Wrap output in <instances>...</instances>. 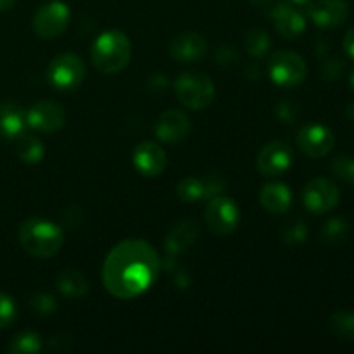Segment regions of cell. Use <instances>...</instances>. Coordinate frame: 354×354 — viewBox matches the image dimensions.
<instances>
[{
  "mask_svg": "<svg viewBox=\"0 0 354 354\" xmlns=\"http://www.w3.org/2000/svg\"><path fill=\"white\" fill-rule=\"evenodd\" d=\"M161 272V258L149 242L127 239L111 249L102 266V283L111 296L133 299L151 289Z\"/></svg>",
  "mask_w": 354,
  "mask_h": 354,
  "instance_id": "1",
  "label": "cell"
},
{
  "mask_svg": "<svg viewBox=\"0 0 354 354\" xmlns=\"http://www.w3.org/2000/svg\"><path fill=\"white\" fill-rule=\"evenodd\" d=\"M17 239L24 251L33 258L47 259L57 254L64 244V232L57 223L45 218H26L19 225Z\"/></svg>",
  "mask_w": 354,
  "mask_h": 354,
  "instance_id": "2",
  "label": "cell"
},
{
  "mask_svg": "<svg viewBox=\"0 0 354 354\" xmlns=\"http://www.w3.org/2000/svg\"><path fill=\"white\" fill-rule=\"evenodd\" d=\"M131 59V41L123 31L109 30L97 37L92 45V62L104 75L121 73Z\"/></svg>",
  "mask_w": 354,
  "mask_h": 354,
  "instance_id": "3",
  "label": "cell"
},
{
  "mask_svg": "<svg viewBox=\"0 0 354 354\" xmlns=\"http://www.w3.org/2000/svg\"><path fill=\"white\" fill-rule=\"evenodd\" d=\"M175 93L180 102L192 111L206 109L214 100V83L204 73L187 71L176 78Z\"/></svg>",
  "mask_w": 354,
  "mask_h": 354,
  "instance_id": "4",
  "label": "cell"
},
{
  "mask_svg": "<svg viewBox=\"0 0 354 354\" xmlns=\"http://www.w3.org/2000/svg\"><path fill=\"white\" fill-rule=\"evenodd\" d=\"M86 76L85 62L76 54H61L54 57L48 64V83L57 92H73L83 83Z\"/></svg>",
  "mask_w": 354,
  "mask_h": 354,
  "instance_id": "5",
  "label": "cell"
},
{
  "mask_svg": "<svg viewBox=\"0 0 354 354\" xmlns=\"http://www.w3.org/2000/svg\"><path fill=\"white\" fill-rule=\"evenodd\" d=\"M270 78L283 88H292L306 80L308 66L299 54L292 50H277L268 64Z\"/></svg>",
  "mask_w": 354,
  "mask_h": 354,
  "instance_id": "6",
  "label": "cell"
},
{
  "mask_svg": "<svg viewBox=\"0 0 354 354\" xmlns=\"http://www.w3.org/2000/svg\"><path fill=\"white\" fill-rule=\"evenodd\" d=\"M239 220H241V211L234 199L221 196L211 197L204 211V221L211 234L221 235V237L234 234Z\"/></svg>",
  "mask_w": 354,
  "mask_h": 354,
  "instance_id": "7",
  "label": "cell"
},
{
  "mask_svg": "<svg viewBox=\"0 0 354 354\" xmlns=\"http://www.w3.org/2000/svg\"><path fill=\"white\" fill-rule=\"evenodd\" d=\"M69 7L61 0H50L44 3L33 16V31L40 38L50 40V38L61 37L69 24Z\"/></svg>",
  "mask_w": 354,
  "mask_h": 354,
  "instance_id": "8",
  "label": "cell"
},
{
  "mask_svg": "<svg viewBox=\"0 0 354 354\" xmlns=\"http://www.w3.org/2000/svg\"><path fill=\"white\" fill-rule=\"evenodd\" d=\"M341 194L337 185L328 178H313L303 190V203L313 214H325L339 204Z\"/></svg>",
  "mask_w": 354,
  "mask_h": 354,
  "instance_id": "9",
  "label": "cell"
},
{
  "mask_svg": "<svg viewBox=\"0 0 354 354\" xmlns=\"http://www.w3.org/2000/svg\"><path fill=\"white\" fill-rule=\"evenodd\" d=\"M26 123L28 127L40 133H55L64 127L66 113L57 102L40 100V102L33 104L26 113Z\"/></svg>",
  "mask_w": 354,
  "mask_h": 354,
  "instance_id": "10",
  "label": "cell"
},
{
  "mask_svg": "<svg viewBox=\"0 0 354 354\" xmlns=\"http://www.w3.org/2000/svg\"><path fill=\"white\" fill-rule=\"evenodd\" d=\"M294 156L286 142H268L258 154V169L265 176H282L292 166Z\"/></svg>",
  "mask_w": 354,
  "mask_h": 354,
  "instance_id": "11",
  "label": "cell"
},
{
  "mask_svg": "<svg viewBox=\"0 0 354 354\" xmlns=\"http://www.w3.org/2000/svg\"><path fill=\"white\" fill-rule=\"evenodd\" d=\"M297 147L310 158H324L334 149V133L324 124H308L301 128L296 138Z\"/></svg>",
  "mask_w": 354,
  "mask_h": 354,
  "instance_id": "12",
  "label": "cell"
},
{
  "mask_svg": "<svg viewBox=\"0 0 354 354\" xmlns=\"http://www.w3.org/2000/svg\"><path fill=\"white\" fill-rule=\"evenodd\" d=\"M272 19L275 30L287 40H296L306 31V16L292 3L280 2L272 9Z\"/></svg>",
  "mask_w": 354,
  "mask_h": 354,
  "instance_id": "13",
  "label": "cell"
},
{
  "mask_svg": "<svg viewBox=\"0 0 354 354\" xmlns=\"http://www.w3.org/2000/svg\"><path fill=\"white\" fill-rule=\"evenodd\" d=\"M308 17L320 28L341 26L349 16L346 0H317L308 6Z\"/></svg>",
  "mask_w": 354,
  "mask_h": 354,
  "instance_id": "14",
  "label": "cell"
},
{
  "mask_svg": "<svg viewBox=\"0 0 354 354\" xmlns=\"http://www.w3.org/2000/svg\"><path fill=\"white\" fill-rule=\"evenodd\" d=\"M133 166L142 176L156 178L166 168V152L154 142H142L133 151Z\"/></svg>",
  "mask_w": 354,
  "mask_h": 354,
  "instance_id": "15",
  "label": "cell"
},
{
  "mask_svg": "<svg viewBox=\"0 0 354 354\" xmlns=\"http://www.w3.org/2000/svg\"><path fill=\"white\" fill-rule=\"evenodd\" d=\"M190 128L192 123L183 111L169 109L159 116L156 123V137L166 144H175L190 133Z\"/></svg>",
  "mask_w": 354,
  "mask_h": 354,
  "instance_id": "16",
  "label": "cell"
},
{
  "mask_svg": "<svg viewBox=\"0 0 354 354\" xmlns=\"http://www.w3.org/2000/svg\"><path fill=\"white\" fill-rule=\"evenodd\" d=\"M207 44L203 35L196 31H185L175 37L169 44V55L178 62H196L206 55Z\"/></svg>",
  "mask_w": 354,
  "mask_h": 354,
  "instance_id": "17",
  "label": "cell"
},
{
  "mask_svg": "<svg viewBox=\"0 0 354 354\" xmlns=\"http://www.w3.org/2000/svg\"><path fill=\"white\" fill-rule=\"evenodd\" d=\"M201 227L196 220H182L169 230L165 248L169 256H178L196 244Z\"/></svg>",
  "mask_w": 354,
  "mask_h": 354,
  "instance_id": "18",
  "label": "cell"
},
{
  "mask_svg": "<svg viewBox=\"0 0 354 354\" xmlns=\"http://www.w3.org/2000/svg\"><path fill=\"white\" fill-rule=\"evenodd\" d=\"M26 113L16 102H0V135L16 140L26 130Z\"/></svg>",
  "mask_w": 354,
  "mask_h": 354,
  "instance_id": "19",
  "label": "cell"
},
{
  "mask_svg": "<svg viewBox=\"0 0 354 354\" xmlns=\"http://www.w3.org/2000/svg\"><path fill=\"white\" fill-rule=\"evenodd\" d=\"M259 203L268 213L286 214L292 206V192L283 183H268L259 192Z\"/></svg>",
  "mask_w": 354,
  "mask_h": 354,
  "instance_id": "20",
  "label": "cell"
},
{
  "mask_svg": "<svg viewBox=\"0 0 354 354\" xmlns=\"http://www.w3.org/2000/svg\"><path fill=\"white\" fill-rule=\"evenodd\" d=\"M55 286H57L59 292L69 299H82L88 294V282L76 270H64L59 273Z\"/></svg>",
  "mask_w": 354,
  "mask_h": 354,
  "instance_id": "21",
  "label": "cell"
},
{
  "mask_svg": "<svg viewBox=\"0 0 354 354\" xmlns=\"http://www.w3.org/2000/svg\"><path fill=\"white\" fill-rule=\"evenodd\" d=\"M16 154L26 165H38L44 159L45 149L41 140L24 131L16 138Z\"/></svg>",
  "mask_w": 354,
  "mask_h": 354,
  "instance_id": "22",
  "label": "cell"
},
{
  "mask_svg": "<svg viewBox=\"0 0 354 354\" xmlns=\"http://www.w3.org/2000/svg\"><path fill=\"white\" fill-rule=\"evenodd\" d=\"M176 196L182 203H197V201L207 199L206 180L197 176H185L176 185Z\"/></svg>",
  "mask_w": 354,
  "mask_h": 354,
  "instance_id": "23",
  "label": "cell"
},
{
  "mask_svg": "<svg viewBox=\"0 0 354 354\" xmlns=\"http://www.w3.org/2000/svg\"><path fill=\"white\" fill-rule=\"evenodd\" d=\"M41 349V337L37 332L23 330L12 337L7 351L12 354H35Z\"/></svg>",
  "mask_w": 354,
  "mask_h": 354,
  "instance_id": "24",
  "label": "cell"
},
{
  "mask_svg": "<svg viewBox=\"0 0 354 354\" xmlns=\"http://www.w3.org/2000/svg\"><path fill=\"white\" fill-rule=\"evenodd\" d=\"M330 330L335 337L344 342H354V313L342 310L335 311L330 317Z\"/></svg>",
  "mask_w": 354,
  "mask_h": 354,
  "instance_id": "25",
  "label": "cell"
},
{
  "mask_svg": "<svg viewBox=\"0 0 354 354\" xmlns=\"http://www.w3.org/2000/svg\"><path fill=\"white\" fill-rule=\"evenodd\" d=\"M351 230V225L344 218H330L327 223L322 228V241L328 245H337L341 242L346 241V237L349 235Z\"/></svg>",
  "mask_w": 354,
  "mask_h": 354,
  "instance_id": "26",
  "label": "cell"
},
{
  "mask_svg": "<svg viewBox=\"0 0 354 354\" xmlns=\"http://www.w3.org/2000/svg\"><path fill=\"white\" fill-rule=\"evenodd\" d=\"M244 47L252 57H265L272 47V38L265 30H251L245 35Z\"/></svg>",
  "mask_w": 354,
  "mask_h": 354,
  "instance_id": "27",
  "label": "cell"
},
{
  "mask_svg": "<svg viewBox=\"0 0 354 354\" xmlns=\"http://www.w3.org/2000/svg\"><path fill=\"white\" fill-rule=\"evenodd\" d=\"M282 239L287 245H301L308 239V228L303 221L296 220L287 225L282 232Z\"/></svg>",
  "mask_w": 354,
  "mask_h": 354,
  "instance_id": "28",
  "label": "cell"
},
{
  "mask_svg": "<svg viewBox=\"0 0 354 354\" xmlns=\"http://www.w3.org/2000/svg\"><path fill=\"white\" fill-rule=\"evenodd\" d=\"M332 173L344 182L354 183V159L349 156H337L332 161Z\"/></svg>",
  "mask_w": 354,
  "mask_h": 354,
  "instance_id": "29",
  "label": "cell"
},
{
  "mask_svg": "<svg viewBox=\"0 0 354 354\" xmlns=\"http://www.w3.org/2000/svg\"><path fill=\"white\" fill-rule=\"evenodd\" d=\"M30 306L33 313L40 315V317H50L57 310V303L48 294H37V296H33L30 301Z\"/></svg>",
  "mask_w": 354,
  "mask_h": 354,
  "instance_id": "30",
  "label": "cell"
},
{
  "mask_svg": "<svg viewBox=\"0 0 354 354\" xmlns=\"http://www.w3.org/2000/svg\"><path fill=\"white\" fill-rule=\"evenodd\" d=\"M16 315H17V308L12 297L0 292V330L9 327V325L16 320Z\"/></svg>",
  "mask_w": 354,
  "mask_h": 354,
  "instance_id": "31",
  "label": "cell"
},
{
  "mask_svg": "<svg viewBox=\"0 0 354 354\" xmlns=\"http://www.w3.org/2000/svg\"><path fill=\"white\" fill-rule=\"evenodd\" d=\"M342 68H344V66H342V62L339 61V59H330V61L325 64V76H327L328 80L337 78V76L341 75Z\"/></svg>",
  "mask_w": 354,
  "mask_h": 354,
  "instance_id": "32",
  "label": "cell"
},
{
  "mask_svg": "<svg viewBox=\"0 0 354 354\" xmlns=\"http://www.w3.org/2000/svg\"><path fill=\"white\" fill-rule=\"evenodd\" d=\"M344 50L346 54L354 61V26L349 28L348 33L344 37Z\"/></svg>",
  "mask_w": 354,
  "mask_h": 354,
  "instance_id": "33",
  "label": "cell"
},
{
  "mask_svg": "<svg viewBox=\"0 0 354 354\" xmlns=\"http://www.w3.org/2000/svg\"><path fill=\"white\" fill-rule=\"evenodd\" d=\"M14 3H16V0H0V12L12 9Z\"/></svg>",
  "mask_w": 354,
  "mask_h": 354,
  "instance_id": "34",
  "label": "cell"
},
{
  "mask_svg": "<svg viewBox=\"0 0 354 354\" xmlns=\"http://www.w3.org/2000/svg\"><path fill=\"white\" fill-rule=\"evenodd\" d=\"M251 3H254V6H265V3H268L270 0H249Z\"/></svg>",
  "mask_w": 354,
  "mask_h": 354,
  "instance_id": "35",
  "label": "cell"
},
{
  "mask_svg": "<svg viewBox=\"0 0 354 354\" xmlns=\"http://www.w3.org/2000/svg\"><path fill=\"white\" fill-rule=\"evenodd\" d=\"M348 116L351 118V120L354 121V104H351V106L348 107Z\"/></svg>",
  "mask_w": 354,
  "mask_h": 354,
  "instance_id": "36",
  "label": "cell"
},
{
  "mask_svg": "<svg viewBox=\"0 0 354 354\" xmlns=\"http://www.w3.org/2000/svg\"><path fill=\"white\" fill-rule=\"evenodd\" d=\"M290 3H297V6H303V3H308L311 2V0H289Z\"/></svg>",
  "mask_w": 354,
  "mask_h": 354,
  "instance_id": "37",
  "label": "cell"
},
{
  "mask_svg": "<svg viewBox=\"0 0 354 354\" xmlns=\"http://www.w3.org/2000/svg\"><path fill=\"white\" fill-rule=\"evenodd\" d=\"M349 85H351L353 92H354V71L351 73V76H349Z\"/></svg>",
  "mask_w": 354,
  "mask_h": 354,
  "instance_id": "38",
  "label": "cell"
},
{
  "mask_svg": "<svg viewBox=\"0 0 354 354\" xmlns=\"http://www.w3.org/2000/svg\"><path fill=\"white\" fill-rule=\"evenodd\" d=\"M353 185H354V183H353Z\"/></svg>",
  "mask_w": 354,
  "mask_h": 354,
  "instance_id": "39",
  "label": "cell"
}]
</instances>
